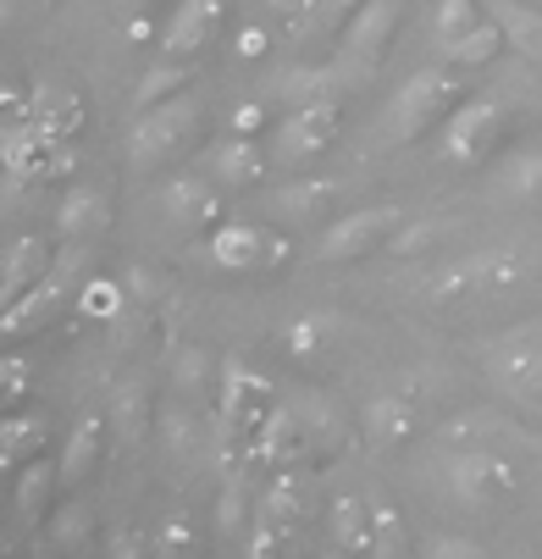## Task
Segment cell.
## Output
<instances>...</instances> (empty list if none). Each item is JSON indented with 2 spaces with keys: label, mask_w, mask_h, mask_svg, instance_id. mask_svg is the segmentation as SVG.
I'll return each mask as SVG.
<instances>
[{
  "label": "cell",
  "mask_w": 542,
  "mask_h": 559,
  "mask_svg": "<svg viewBox=\"0 0 542 559\" xmlns=\"http://www.w3.org/2000/svg\"><path fill=\"white\" fill-rule=\"evenodd\" d=\"M459 100H465V72L454 61L410 72L405 84L394 90V100H387V139H394V144H415L421 133L443 128V117Z\"/></svg>",
  "instance_id": "cell-1"
},
{
  "label": "cell",
  "mask_w": 542,
  "mask_h": 559,
  "mask_svg": "<svg viewBox=\"0 0 542 559\" xmlns=\"http://www.w3.org/2000/svg\"><path fill=\"white\" fill-rule=\"evenodd\" d=\"M266 167H272V155L250 133H221L200 150V173L221 189H255L266 178Z\"/></svg>",
  "instance_id": "cell-9"
},
{
  "label": "cell",
  "mask_w": 542,
  "mask_h": 559,
  "mask_svg": "<svg viewBox=\"0 0 542 559\" xmlns=\"http://www.w3.org/2000/svg\"><path fill=\"white\" fill-rule=\"evenodd\" d=\"M45 548H89V510H77V504H67V510H56V521H50V532H45Z\"/></svg>",
  "instance_id": "cell-35"
},
{
  "label": "cell",
  "mask_w": 542,
  "mask_h": 559,
  "mask_svg": "<svg viewBox=\"0 0 542 559\" xmlns=\"http://www.w3.org/2000/svg\"><path fill=\"white\" fill-rule=\"evenodd\" d=\"M28 122L50 144H72L77 133H84V122H89V106H84V95H77L72 84H61V78H39V84L28 90Z\"/></svg>",
  "instance_id": "cell-11"
},
{
  "label": "cell",
  "mask_w": 542,
  "mask_h": 559,
  "mask_svg": "<svg viewBox=\"0 0 542 559\" xmlns=\"http://www.w3.org/2000/svg\"><path fill=\"white\" fill-rule=\"evenodd\" d=\"M354 7H360V0H316V7H310V17H304L293 34H299V39L327 34V28H338V34H344V23L354 17Z\"/></svg>",
  "instance_id": "cell-38"
},
{
  "label": "cell",
  "mask_w": 542,
  "mask_h": 559,
  "mask_svg": "<svg viewBox=\"0 0 542 559\" xmlns=\"http://www.w3.org/2000/svg\"><path fill=\"white\" fill-rule=\"evenodd\" d=\"M128 7H155V0H128Z\"/></svg>",
  "instance_id": "cell-54"
},
{
  "label": "cell",
  "mask_w": 542,
  "mask_h": 559,
  "mask_svg": "<svg viewBox=\"0 0 542 559\" xmlns=\"http://www.w3.org/2000/svg\"><path fill=\"white\" fill-rule=\"evenodd\" d=\"M72 305H77V316L84 322H122V310H128V283H117V277H84L77 283V294H72Z\"/></svg>",
  "instance_id": "cell-27"
},
{
  "label": "cell",
  "mask_w": 542,
  "mask_h": 559,
  "mask_svg": "<svg viewBox=\"0 0 542 559\" xmlns=\"http://www.w3.org/2000/svg\"><path fill=\"white\" fill-rule=\"evenodd\" d=\"M338 128H344V111H338V100H327V95H316V100H304V106H293L288 111V122L277 128V144H272V162L277 167H310L316 155L338 139Z\"/></svg>",
  "instance_id": "cell-7"
},
{
  "label": "cell",
  "mask_w": 542,
  "mask_h": 559,
  "mask_svg": "<svg viewBox=\"0 0 542 559\" xmlns=\"http://www.w3.org/2000/svg\"><path fill=\"white\" fill-rule=\"evenodd\" d=\"M77 173V150L72 144H56V155H50V183H67Z\"/></svg>",
  "instance_id": "cell-49"
},
{
  "label": "cell",
  "mask_w": 542,
  "mask_h": 559,
  "mask_svg": "<svg viewBox=\"0 0 542 559\" xmlns=\"http://www.w3.org/2000/svg\"><path fill=\"white\" fill-rule=\"evenodd\" d=\"M205 261L216 266V272H255L261 261H266V227H255V222H216L210 227V238H205Z\"/></svg>",
  "instance_id": "cell-14"
},
{
  "label": "cell",
  "mask_w": 542,
  "mask_h": 559,
  "mask_svg": "<svg viewBox=\"0 0 542 559\" xmlns=\"http://www.w3.org/2000/svg\"><path fill=\"white\" fill-rule=\"evenodd\" d=\"M106 554H111V559L155 554V532H144V526H122V532H111V537H106Z\"/></svg>",
  "instance_id": "cell-43"
},
{
  "label": "cell",
  "mask_w": 542,
  "mask_h": 559,
  "mask_svg": "<svg viewBox=\"0 0 542 559\" xmlns=\"http://www.w3.org/2000/svg\"><path fill=\"white\" fill-rule=\"evenodd\" d=\"M333 333H338V316H327V310H304V316H293V322L282 328V344H288L293 360H316V355L333 349Z\"/></svg>",
  "instance_id": "cell-28"
},
{
  "label": "cell",
  "mask_w": 542,
  "mask_h": 559,
  "mask_svg": "<svg viewBox=\"0 0 542 559\" xmlns=\"http://www.w3.org/2000/svg\"><path fill=\"white\" fill-rule=\"evenodd\" d=\"M288 537H293V526L261 510V515H255V526H250V559H272V554H282V548H288Z\"/></svg>",
  "instance_id": "cell-39"
},
{
  "label": "cell",
  "mask_w": 542,
  "mask_h": 559,
  "mask_svg": "<svg viewBox=\"0 0 542 559\" xmlns=\"http://www.w3.org/2000/svg\"><path fill=\"white\" fill-rule=\"evenodd\" d=\"M482 23V0H437V12H432V39L437 50H448L465 28H477Z\"/></svg>",
  "instance_id": "cell-32"
},
{
  "label": "cell",
  "mask_w": 542,
  "mask_h": 559,
  "mask_svg": "<svg viewBox=\"0 0 542 559\" xmlns=\"http://www.w3.org/2000/svg\"><path fill=\"white\" fill-rule=\"evenodd\" d=\"M304 460H310V427L288 405H277L261 421L255 443H250V465H261V471H299Z\"/></svg>",
  "instance_id": "cell-12"
},
{
  "label": "cell",
  "mask_w": 542,
  "mask_h": 559,
  "mask_svg": "<svg viewBox=\"0 0 542 559\" xmlns=\"http://www.w3.org/2000/svg\"><path fill=\"white\" fill-rule=\"evenodd\" d=\"M498 50H504V28H498L487 12H482V23H477V28H465V34H459L443 56H448L454 67H487Z\"/></svg>",
  "instance_id": "cell-31"
},
{
  "label": "cell",
  "mask_w": 542,
  "mask_h": 559,
  "mask_svg": "<svg viewBox=\"0 0 542 559\" xmlns=\"http://www.w3.org/2000/svg\"><path fill=\"white\" fill-rule=\"evenodd\" d=\"M261 128H266V106L261 100H239V106L227 111V133H250L255 139Z\"/></svg>",
  "instance_id": "cell-46"
},
{
  "label": "cell",
  "mask_w": 542,
  "mask_h": 559,
  "mask_svg": "<svg viewBox=\"0 0 542 559\" xmlns=\"http://www.w3.org/2000/svg\"><path fill=\"white\" fill-rule=\"evenodd\" d=\"M39 7H56V0H39Z\"/></svg>",
  "instance_id": "cell-55"
},
{
  "label": "cell",
  "mask_w": 542,
  "mask_h": 559,
  "mask_svg": "<svg viewBox=\"0 0 542 559\" xmlns=\"http://www.w3.org/2000/svg\"><path fill=\"white\" fill-rule=\"evenodd\" d=\"M498 139H504V100L498 95H465L437 128L443 162L459 167V173H477L498 150Z\"/></svg>",
  "instance_id": "cell-3"
},
{
  "label": "cell",
  "mask_w": 542,
  "mask_h": 559,
  "mask_svg": "<svg viewBox=\"0 0 542 559\" xmlns=\"http://www.w3.org/2000/svg\"><path fill=\"white\" fill-rule=\"evenodd\" d=\"M421 554L426 559H487V543L465 537V532H437V537L421 543Z\"/></svg>",
  "instance_id": "cell-40"
},
{
  "label": "cell",
  "mask_w": 542,
  "mask_h": 559,
  "mask_svg": "<svg viewBox=\"0 0 542 559\" xmlns=\"http://www.w3.org/2000/svg\"><path fill=\"white\" fill-rule=\"evenodd\" d=\"M415 432H421V405H415L410 388H387V393H376L371 405L360 411V438H365L371 454H394Z\"/></svg>",
  "instance_id": "cell-8"
},
{
  "label": "cell",
  "mask_w": 542,
  "mask_h": 559,
  "mask_svg": "<svg viewBox=\"0 0 542 559\" xmlns=\"http://www.w3.org/2000/svg\"><path fill=\"white\" fill-rule=\"evenodd\" d=\"M227 7L232 0H183L167 23V34H161V56H183V61L200 56L216 39V28L227 23Z\"/></svg>",
  "instance_id": "cell-13"
},
{
  "label": "cell",
  "mask_w": 542,
  "mask_h": 559,
  "mask_svg": "<svg viewBox=\"0 0 542 559\" xmlns=\"http://www.w3.org/2000/svg\"><path fill=\"white\" fill-rule=\"evenodd\" d=\"M526 405H531V411H542V388H531V393H526Z\"/></svg>",
  "instance_id": "cell-53"
},
{
  "label": "cell",
  "mask_w": 542,
  "mask_h": 559,
  "mask_svg": "<svg viewBox=\"0 0 542 559\" xmlns=\"http://www.w3.org/2000/svg\"><path fill=\"white\" fill-rule=\"evenodd\" d=\"M34 388V366L23 355H0V411H17Z\"/></svg>",
  "instance_id": "cell-37"
},
{
  "label": "cell",
  "mask_w": 542,
  "mask_h": 559,
  "mask_svg": "<svg viewBox=\"0 0 542 559\" xmlns=\"http://www.w3.org/2000/svg\"><path fill=\"white\" fill-rule=\"evenodd\" d=\"M100 454H106V416L89 411L84 421L67 432V449H61V488H77V483H84V476L100 465Z\"/></svg>",
  "instance_id": "cell-19"
},
{
  "label": "cell",
  "mask_w": 542,
  "mask_h": 559,
  "mask_svg": "<svg viewBox=\"0 0 542 559\" xmlns=\"http://www.w3.org/2000/svg\"><path fill=\"white\" fill-rule=\"evenodd\" d=\"M482 12L504 28V45L520 50L526 61L542 67V12L526 7V0H482Z\"/></svg>",
  "instance_id": "cell-18"
},
{
  "label": "cell",
  "mask_w": 542,
  "mask_h": 559,
  "mask_svg": "<svg viewBox=\"0 0 542 559\" xmlns=\"http://www.w3.org/2000/svg\"><path fill=\"white\" fill-rule=\"evenodd\" d=\"M526 283H531V255H526V250L498 245V250H482V255H477V294H482V299H509V294H520Z\"/></svg>",
  "instance_id": "cell-17"
},
{
  "label": "cell",
  "mask_w": 542,
  "mask_h": 559,
  "mask_svg": "<svg viewBox=\"0 0 542 559\" xmlns=\"http://www.w3.org/2000/svg\"><path fill=\"white\" fill-rule=\"evenodd\" d=\"M23 122H28V90H17V84H0V139L17 133Z\"/></svg>",
  "instance_id": "cell-44"
},
{
  "label": "cell",
  "mask_w": 542,
  "mask_h": 559,
  "mask_svg": "<svg viewBox=\"0 0 542 559\" xmlns=\"http://www.w3.org/2000/svg\"><path fill=\"white\" fill-rule=\"evenodd\" d=\"M399 23H405V0H360L354 17L338 34V72L371 78L387 61V50H394Z\"/></svg>",
  "instance_id": "cell-5"
},
{
  "label": "cell",
  "mask_w": 542,
  "mask_h": 559,
  "mask_svg": "<svg viewBox=\"0 0 542 559\" xmlns=\"http://www.w3.org/2000/svg\"><path fill=\"white\" fill-rule=\"evenodd\" d=\"M327 526H333L338 554H371V499L365 493H338Z\"/></svg>",
  "instance_id": "cell-21"
},
{
  "label": "cell",
  "mask_w": 542,
  "mask_h": 559,
  "mask_svg": "<svg viewBox=\"0 0 542 559\" xmlns=\"http://www.w3.org/2000/svg\"><path fill=\"white\" fill-rule=\"evenodd\" d=\"M17 294H23V288H17V283H7V277H0V316H7V305H12V299H17Z\"/></svg>",
  "instance_id": "cell-51"
},
{
  "label": "cell",
  "mask_w": 542,
  "mask_h": 559,
  "mask_svg": "<svg viewBox=\"0 0 542 559\" xmlns=\"http://www.w3.org/2000/svg\"><path fill=\"white\" fill-rule=\"evenodd\" d=\"M111 427H122V438H128V443H138V438H144V427H149V411H144V399H138V393H122V399H117Z\"/></svg>",
  "instance_id": "cell-42"
},
{
  "label": "cell",
  "mask_w": 542,
  "mask_h": 559,
  "mask_svg": "<svg viewBox=\"0 0 542 559\" xmlns=\"http://www.w3.org/2000/svg\"><path fill=\"white\" fill-rule=\"evenodd\" d=\"M365 499H371V554H376V559H405V554H410V526H405L399 504L387 499L382 488L365 493Z\"/></svg>",
  "instance_id": "cell-23"
},
{
  "label": "cell",
  "mask_w": 542,
  "mask_h": 559,
  "mask_svg": "<svg viewBox=\"0 0 542 559\" xmlns=\"http://www.w3.org/2000/svg\"><path fill=\"white\" fill-rule=\"evenodd\" d=\"M232 56H239V61H266V56H272V28L244 23L239 34H232Z\"/></svg>",
  "instance_id": "cell-45"
},
{
  "label": "cell",
  "mask_w": 542,
  "mask_h": 559,
  "mask_svg": "<svg viewBox=\"0 0 542 559\" xmlns=\"http://www.w3.org/2000/svg\"><path fill=\"white\" fill-rule=\"evenodd\" d=\"M448 493L471 510H504L515 504L520 493V465L504 454V449H487V443H465L454 460H448Z\"/></svg>",
  "instance_id": "cell-4"
},
{
  "label": "cell",
  "mask_w": 542,
  "mask_h": 559,
  "mask_svg": "<svg viewBox=\"0 0 542 559\" xmlns=\"http://www.w3.org/2000/svg\"><path fill=\"white\" fill-rule=\"evenodd\" d=\"M221 183H210L205 173H178V178H167L161 189H155V211H161L172 227H189V233H200V227H216L221 222V194H216Z\"/></svg>",
  "instance_id": "cell-10"
},
{
  "label": "cell",
  "mask_w": 542,
  "mask_h": 559,
  "mask_svg": "<svg viewBox=\"0 0 542 559\" xmlns=\"http://www.w3.org/2000/svg\"><path fill=\"white\" fill-rule=\"evenodd\" d=\"M465 294H477V261H465V266H448L426 283V305H454Z\"/></svg>",
  "instance_id": "cell-36"
},
{
  "label": "cell",
  "mask_w": 542,
  "mask_h": 559,
  "mask_svg": "<svg viewBox=\"0 0 542 559\" xmlns=\"http://www.w3.org/2000/svg\"><path fill=\"white\" fill-rule=\"evenodd\" d=\"M56 266V250L45 245V238H17V245L7 250V255H0V277H7V283H17V288H28V283H39L45 272Z\"/></svg>",
  "instance_id": "cell-30"
},
{
  "label": "cell",
  "mask_w": 542,
  "mask_h": 559,
  "mask_svg": "<svg viewBox=\"0 0 542 559\" xmlns=\"http://www.w3.org/2000/svg\"><path fill=\"white\" fill-rule=\"evenodd\" d=\"M50 155H56V144H50L34 122H23L17 133L0 139V173H7V183H12V189L50 183Z\"/></svg>",
  "instance_id": "cell-15"
},
{
  "label": "cell",
  "mask_w": 542,
  "mask_h": 559,
  "mask_svg": "<svg viewBox=\"0 0 542 559\" xmlns=\"http://www.w3.org/2000/svg\"><path fill=\"white\" fill-rule=\"evenodd\" d=\"M50 432L39 416H7L0 421V471H23L34 454H45Z\"/></svg>",
  "instance_id": "cell-24"
},
{
  "label": "cell",
  "mask_w": 542,
  "mask_h": 559,
  "mask_svg": "<svg viewBox=\"0 0 542 559\" xmlns=\"http://www.w3.org/2000/svg\"><path fill=\"white\" fill-rule=\"evenodd\" d=\"M288 255H293V245H288V238H282V233H266V261H261V266H272V272H277Z\"/></svg>",
  "instance_id": "cell-50"
},
{
  "label": "cell",
  "mask_w": 542,
  "mask_h": 559,
  "mask_svg": "<svg viewBox=\"0 0 542 559\" xmlns=\"http://www.w3.org/2000/svg\"><path fill=\"white\" fill-rule=\"evenodd\" d=\"M61 488V460H45L34 454L23 471H17V493H12V510H17V526L23 532H39L50 521V499Z\"/></svg>",
  "instance_id": "cell-16"
},
{
  "label": "cell",
  "mask_w": 542,
  "mask_h": 559,
  "mask_svg": "<svg viewBox=\"0 0 542 559\" xmlns=\"http://www.w3.org/2000/svg\"><path fill=\"white\" fill-rule=\"evenodd\" d=\"M498 194L509 205H542V150H520L498 173Z\"/></svg>",
  "instance_id": "cell-29"
},
{
  "label": "cell",
  "mask_w": 542,
  "mask_h": 559,
  "mask_svg": "<svg viewBox=\"0 0 542 559\" xmlns=\"http://www.w3.org/2000/svg\"><path fill=\"white\" fill-rule=\"evenodd\" d=\"M106 222H111V205H106L100 189H67L61 205H56V233L67 245H84V238H95Z\"/></svg>",
  "instance_id": "cell-20"
},
{
  "label": "cell",
  "mask_w": 542,
  "mask_h": 559,
  "mask_svg": "<svg viewBox=\"0 0 542 559\" xmlns=\"http://www.w3.org/2000/svg\"><path fill=\"white\" fill-rule=\"evenodd\" d=\"M216 526H221V543H239V532H244V499H239V476H221Z\"/></svg>",
  "instance_id": "cell-41"
},
{
  "label": "cell",
  "mask_w": 542,
  "mask_h": 559,
  "mask_svg": "<svg viewBox=\"0 0 542 559\" xmlns=\"http://www.w3.org/2000/svg\"><path fill=\"white\" fill-rule=\"evenodd\" d=\"M261 7L277 17V23H288V28H299L304 17H310V7H316V0H261Z\"/></svg>",
  "instance_id": "cell-47"
},
{
  "label": "cell",
  "mask_w": 542,
  "mask_h": 559,
  "mask_svg": "<svg viewBox=\"0 0 542 559\" xmlns=\"http://www.w3.org/2000/svg\"><path fill=\"white\" fill-rule=\"evenodd\" d=\"M493 371L526 399L531 388H542V338H531V333H515L498 355H493Z\"/></svg>",
  "instance_id": "cell-22"
},
{
  "label": "cell",
  "mask_w": 542,
  "mask_h": 559,
  "mask_svg": "<svg viewBox=\"0 0 542 559\" xmlns=\"http://www.w3.org/2000/svg\"><path fill=\"white\" fill-rule=\"evenodd\" d=\"M0 28H12V0H0Z\"/></svg>",
  "instance_id": "cell-52"
},
{
  "label": "cell",
  "mask_w": 542,
  "mask_h": 559,
  "mask_svg": "<svg viewBox=\"0 0 542 559\" xmlns=\"http://www.w3.org/2000/svg\"><path fill=\"white\" fill-rule=\"evenodd\" d=\"M399 222H405L399 205H360V211L338 216V222L316 238V261H327V266L365 261L371 250H387V238L399 233Z\"/></svg>",
  "instance_id": "cell-6"
},
{
  "label": "cell",
  "mask_w": 542,
  "mask_h": 559,
  "mask_svg": "<svg viewBox=\"0 0 542 559\" xmlns=\"http://www.w3.org/2000/svg\"><path fill=\"white\" fill-rule=\"evenodd\" d=\"M338 200V183L333 178H299V183H282L277 194H272V211L282 216V222H310L322 205H333Z\"/></svg>",
  "instance_id": "cell-25"
},
{
  "label": "cell",
  "mask_w": 542,
  "mask_h": 559,
  "mask_svg": "<svg viewBox=\"0 0 542 559\" xmlns=\"http://www.w3.org/2000/svg\"><path fill=\"white\" fill-rule=\"evenodd\" d=\"M200 122H205V100L189 95V90L172 95V100H161V106H149V111H138V122L128 128V162H133L138 173L172 167L178 155L194 150Z\"/></svg>",
  "instance_id": "cell-2"
},
{
  "label": "cell",
  "mask_w": 542,
  "mask_h": 559,
  "mask_svg": "<svg viewBox=\"0 0 542 559\" xmlns=\"http://www.w3.org/2000/svg\"><path fill=\"white\" fill-rule=\"evenodd\" d=\"M189 90V61L183 56H155V67L138 78V90H133V111H149V106H161L172 95Z\"/></svg>",
  "instance_id": "cell-26"
},
{
  "label": "cell",
  "mask_w": 542,
  "mask_h": 559,
  "mask_svg": "<svg viewBox=\"0 0 542 559\" xmlns=\"http://www.w3.org/2000/svg\"><path fill=\"white\" fill-rule=\"evenodd\" d=\"M194 548H200V526H194L189 510H172L161 526H155V559H183Z\"/></svg>",
  "instance_id": "cell-34"
},
{
  "label": "cell",
  "mask_w": 542,
  "mask_h": 559,
  "mask_svg": "<svg viewBox=\"0 0 542 559\" xmlns=\"http://www.w3.org/2000/svg\"><path fill=\"white\" fill-rule=\"evenodd\" d=\"M448 238V222H399V233L387 238V255H399V261H410V255H426V250H437Z\"/></svg>",
  "instance_id": "cell-33"
},
{
  "label": "cell",
  "mask_w": 542,
  "mask_h": 559,
  "mask_svg": "<svg viewBox=\"0 0 542 559\" xmlns=\"http://www.w3.org/2000/svg\"><path fill=\"white\" fill-rule=\"evenodd\" d=\"M122 34H128L133 45H149V39H155V17H149V7H128V23H122Z\"/></svg>",
  "instance_id": "cell-48"
}]
</instances>
